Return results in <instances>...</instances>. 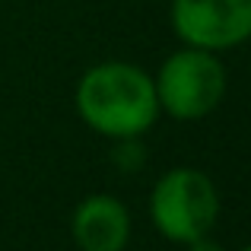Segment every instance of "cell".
Masks as SVG:
<instances>
[{
  "label": "cell",
  "mask_w": 251,
  "mask_h": 251,
  "mask_svg": "<svg viewBox=\"0 0 251 251\" xmlns=\"http://www.w3.org/2000/svg\"><path fill=\"white\" fill-rule=\"evenodd\" d=\"M153 86L159 111L172 115L175 121H197L216 111L226 96V67L220 64L216 51L188 45L162 61Z\"/></svg>",
  "instance_id": "cell-3"
},
{
  "label": "cell",
  "mask_w": 251,
  "mask_h": 251,
  "mask_svg": "<svg viewBox=\"0 0 251 251\" xmlns=\"http://www.w3.org/2000/svg\"><path fill=\"white\" fill-rule=\"evenodd\" d=\"M172 29L191 48H239L251 38V0H172Z\"/></svg>",
  "instance_id": "cell-4"
},
{
  "label": "cell",
  "mask_w": 251,
  "mask_h": 251,
  "mask_svg": "<svg viewBox=\"0 0 251 251\" xmlns=\"http://www.w3.org/2000/svg\"><path fill=\"white\" fill-rule=\"evenodd\" d=\"M76 111L96 134L134 140L147 134L159 115L153 76L127 61L96 64L76 86Z\"/></svg>",
  "instance_id": "cell-1"
},
{
  "label": "cell",
  "mask_w": 251,
  "mask_h": 251,
  "mask_svg": "<svg viewBox=\"0 0 251 251\" xmlns=\"http://www.w3.org/2000/svg\"><path fill=\"white\" fill-rule=\"evenodd\" d=\"M70 232L80 251H124L130 239V213L118 197L89 194L76 203Z\"/></svg>",
  "instance_id": "cell-5"
},
{
  "label": "cell",
  "mask_w": 251,
  "mask_h": 251,
  "mask_svg": "<svg viewBox=\"0 0 251 251\" xmlns=\"http://www.w3.org/2000/svg\"><path fill=\"white\" fill-rule=\"evenodd\" d=\"M242 251H251V245H248V248H242Z\"/></svg>",
  "instance_id": "cell-7"
},
{
  "label": "cell",
  "mask_w": 251,
  "mask_h": 251,
  "mask_svg": "<svg viewBox=\"0 0 251 251\" xmlns=\"http://www.w3.org/2000/svg\"><path fill=\"white\" fill-rule=\"evenodd\" d=\"M188 251H223V245H220V242H213V239H210V232H207V235H201V239L188 242Z\"/></svg>",
  "instance_id": "cell-6"
},
{
  "label": "cell",
  "mask_w": 251,
  "mask_h": 251,
  "mask_svg": "<svg viewBox=\"0 0 251 251\" xmlns=\"http://www.w3.org/2000/svg\"><path fill=\"white\" fill-rule=\"evenodd\" d=\"M150 216L169 242L188 245L207 235L220 216V194L213 178L191 166L166 172L150 197Z\"/></svg>",
  "instance_id": "cell-2"
}]
</instances>
